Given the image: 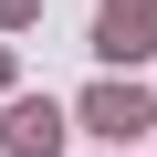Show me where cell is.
I'll return each mask as SVG.
<instances>
[{
	"instance_id": "obj_2",
	"label": "cell",
	"mask_w": 157,
	"mask_h": 157,
	"mask_svg": "<svg viewBox=\"0 0 157 157\" xmlns=\"http://www.w3.org/2000/svg\"><path fill=\"white\" fill-rule=\"evenodd\" d=\"M84 115H94V126H105V136H136V126H147V105H136V94H94V105H84Z\"/></svg>"
},
{
	"instance_id": "obj_1",
	"label": "cell",
	"mask_w": 157,
	"mask_h": 157,
	"mask_svg": "<svg viewBox=\"0 0 157 157\" xmlns=\"http://www.w3.org/2000/svg\"><path fill=\"white\" fill-rule=\"evenodd\" d=\"M52 147H63V115L52 105H21L11 115V157H52Z\"/></svg>"
}]
</instances>
